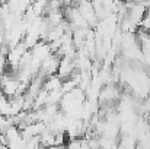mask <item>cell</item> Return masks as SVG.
I'll return each instance as SVG.
<instances>
[{"mask_svg":"<svg viewBox=\"0 0 150 149\" xmlns=\"http://www.w3.org/2000/svg\"><path fill=\"white\" fill-rule=\"evenodd\" d=\"M61 83L63 81L54 75V76H50V78H45L44 82H42V89H45L47 92H52V91H58L61 89Z\"/></svg>","mask_w":150,"mask_h":149,"instance_id":"obj_1","label":"cell"},{"mask_svg":"<svg viewBox=\"0 0 150 149\" xmlns=\"http://www.w3.org/2000/svg\"><path fill=\"white\" fill-rule=\"evenodd\" d=\"M140 26H142V29L143 31H150V13H146L144 15V18L142 19V22H140Z\"/></svg>","mask_w":150,"mask_h":149,"instance_id":"obj_2","label":"cell"},{"mask_svg":"<svg viewBox=\"0 0 150 149\" xmlns=\"http://www.w3.org/2000/svg\"><path fill=\"white\" fill-rule=\"evenodd\" d=\"M147 123H149V126H150V113H149V117H147V120H146Z\"/></svg>","mask_w":150,"mask_h":149,"instance_id":"obj_3","label":"cell"}]
</instances>
